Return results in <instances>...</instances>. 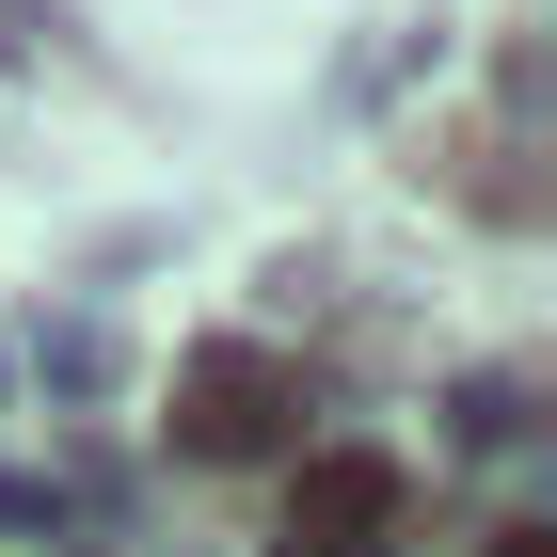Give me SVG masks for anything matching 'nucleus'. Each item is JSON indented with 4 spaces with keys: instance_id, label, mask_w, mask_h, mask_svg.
<instances>
[{
    "instance_id": "nucleus-1",
    "label": "nucleus",
    "mask_w": 557,
    "mask_h": 557,
    "mask_svg": "<svg viewBox=\"0 0 557 557\" xmlns=\"http://www.w3.org/2000/svg\"><path fill=\"white\" fill-rule=\"evenodd\" d=\"M271 430H287V367H256V350H208V367L175 383V446H223V462H239Z\"/></svg>"
},
{
    "instance_id": "nucleus-2",
    "label": "nucleus",
    "mask_w": 557,
    "mask_h": 557,
    "mask_svg": "<svg viewBox=\"0 0 557 557\" xmlns=\"http://www.w3.org/2000/svg\"><path fill=\"white\" fill-rule=\"evenodd\" d=\"M383 510H398V478H383V462H319V478H302V525H319V542H367Z\"/></svg>"
}]
</instances>
